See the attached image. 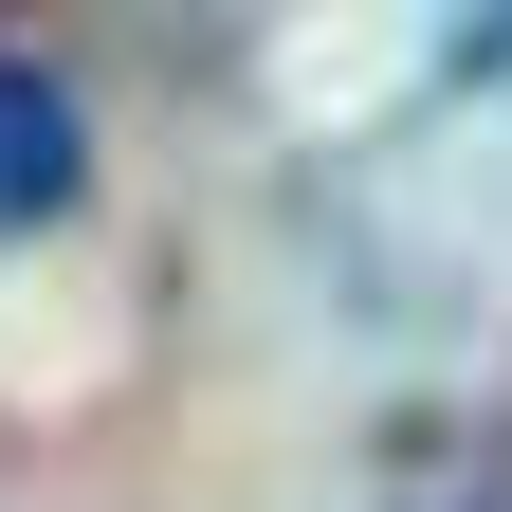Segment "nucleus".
I'll list each match as a JSON object with an SVG mask.
<instances>
[{
    "label": "nucleus",
    "mask_w": 512,
    "mask_h": 512,
    "mask_svg": "<svg viewBox=\"0 0 512 512\" xmlns=\"http://www.w3.org/2000/svg\"><path fill=\"white\" fill-rule=\"evenodd\" d=\"M458 74H512V19H476V37H458Z\"/></svg>",
    "instance_id": "2"
},
{
    "label": "nucleus",
    "mask_w": 512,
    "mask_h": 512,
    "mask_svg": "<svg viewBox=\"0 0 512 512\" xmlns=\"http://www.w3.org/2000/svg\"><path fill=\"white\" fill-rule=\"evenodd\" d=\"M74 183H92V110L55 92L37 55H0V238H37Z\"/></svg>",
    "instance_id": "1"
}]
</instances>
